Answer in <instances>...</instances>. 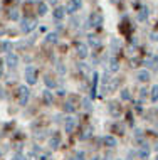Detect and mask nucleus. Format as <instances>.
<instances>
[{
	"instance_id": "34",
	"label": "nucleus",
	"mask_w": 158,
	"mask_h": 160,
	"mask_svg": "<svg viewBox=\"0 0 158 160\" xmlns=\"http://www.w3.org/2000/svg\"><path fill=\"white\" fill-rule=\"evenodd\" d=\"M101 81H103V86L106 88V84L109 83V76H108V74H106V72H104V74H103V79H101Z\"/></svg>"
},
{
	"instance_id": "19",
	"label": "nucleus",
	"mask_w": 158,
	"mask_h": 160,
	"mask_svg": "<svg viewBox=\"0 0 158 160\" xmlns=\"http://www.w3.org/2000/svg\"><path fill=\"white\" fill-rule=\"evenodd\" d=\"M44 83H45V86H47V89H54L55 86H57V83H55V81L52 79V78H50L49 74L45 76V79H44Z\"/></svg>"
},
{
	"instance_id": "32",
	"label": "nucleus",
	"mask_w": 158,
	"mask_h": 160,
	"mask_svg": "<svg viewBox=\"0 0 158 160\" xmlns=\"http://www.w3.org/2000/svg\"><path fill=\"white\" fill-rule=\"evenodd\" d=\"M111 47H113V51L116 52V51H118V47H119V44H118V39H113V42H111Z\"/></svg>"
},
{
	"instance_id": "42",
	"label": "nucleus",
	"mask_w": 158,
	"mask_h": 160,
	"mask_svg": "<svg viewBox=\"0 0 158 160\" xmlns=\"http://www.w3.org/2000/svg\"><path fill=\"white\" fill-rule=\"evenodd\" d=\"M93 160H98V157H94V158H93Z\"/></svg>"
},
{
	"instance_id": "38",
	"label": "nucleus",
	"mask_w": 158,
	"mask_h": 160,
	"mask_svg": "<svg viewBox=\"0 0 158 160\" xmlns=\"http://www.w3.org/2000/svg\"><path fill=\"white\" fill-rule=\"evenodd\" d=\"M104 160H111V153H108V155H104Z\"/></svg>"
},
{
	"instance_id": "23",
	"label": "nucleus",
	"mask_w": 158,
	"mask_h": 160,
	"mask_svg": "<svg viewBox=\"0 0 158 160\" xmlns=\"http://www.w3.org/2000/svg\"><path fill=\"white\" fill-rule=\"evenodd\" d=\"M83 106L86 111H91L93 110V105H91V98H84L83 99Z\"/></svg>"
},
{
	"instance_id": "40",
	"label": "nucleus",
	"mask_w": 158,
	"mask_h": 160,
	"mask_svg": "<svg viewBox=\"0 0 158 160\" xmlns=\"http://www.w3.org/2000/svg\"><path fill=\"white\" fill-rule=\"evenodd\" d=\"M111 2H113V3H116V2H121V0H111Z\"/></svg>"
},
{
	"instance_id": "37",
	"label": "nucleus",
	"mask_w": 158,
	"mask_h": 160,
	"mask_svg": "<svg viewBox=\"0 0 158 160\" xmlns=\"http://www.w3.org/2000/svg\"><path fill=\"white\" fill-rule=\"evenodd\" d=\"M49 3H52V5H55V3H57V0H47Z\"/></svg>"
},
{
	"instance_id": "22",
	"label": "nucleus",
	"mask_w": 158,
	"mask_h": 160,
	"mask_svg": "<svg viewBox=\"0 0 158 160\" xmlns=\"http://www.w3.org/2000/svg\"><path fill=\"white\" fill-rule=\"evenodd\" d=\"M98 93V74L94 72V81H93V89H91V98H94Z\"/></svg>"
},
{
	"instance_id": "27",
	"label": "nucleus",
	"mask_w": 158,
	"mask_h": 160,
	"mask_svg": "<svg viewBox=\"0 0 158 160\" xmlns=\"http://www.w3.org/2000/svg\"><path fill=\"white\" fill-rule=\"evenodd\" d=\"M148 93H150V91H148L146 88H141V89H140V99H141V101H145V98L148 96Z\"/></svg>"
},
{
	"instance_id": "33",
	"label": "nucleus",
	"mask_w": 158,
	"mask_h": 160,
	"mask_svg": "<svg viewBox=\"0 0 158 160\" xmlns=\"http://www.w3.org/2000/svg\"><path fill=\"white\" fill-rule=\"evenodd\" d=\"M150 39L153 42H158V31H155V32H151L150 34Z\"/></svg>"
},
{
	"instance_id": "44",
	"label": "nucleus",
	"mask_w": 158,
	"mask_h": 160,
	"mask_svg": "<svg viewBox=\"0 0 158 160\" xmlns=\"http://www.w3.org/2000/svg\"><path fill=\"white\" fill-rule=\"evenodd\" d=\"M156 160H158V157H156Z\"/></svg>"
},
{
	"instance_id": "14",
	"label": "nucleus",
	"mask_w": 158,
	"mask_h": 160,
	"mask_svg": "<svg viewBox=\"0 0 158 160\" xmlns=\"http://www.w3.org/2000/svg\"><path fill=\"white\" fill-rule=\"evenodd\" d=\"M146 64L150 66V69H151V71H155V72H156V71H158V54L151 56V58L146 61Z\"/></svg>"
},
{
	"instance_id": "5",
	"label": "nucleus",
	"mask_w": 158,
	"mask_h": 160,
	"mask_svg": "<svg viewBox=\"0 0 158 160\" xmlns=\"http://www.w3.org/2000/svg\"><path fill=\"white\" fill-rule=\"evenodd\" d=\"M83 7V0H69L66 3V14H76Z\"/></svg>"
},
{
	"instance_id": "30",
	"label": "nucleus",
	"mask_w": 158,
	"mask_h": 160,
	"mask_svg": "<svg viewBox=\"0 0 158 160\" xmlns=\"http://www.w3.org/2000/svg\"><path fill=\"white\" fill-rule=\"evenodd\" d=\"M118 81H119L118 78H114V79H113V83H111V86H109V88H108L109 91H114V89L118 88Z\"/></svg>"
},
{
	"instance_id": "26",
	"label": "nucleus",
	"mask_w": 158,
	"mask_h": 160,
	"mask_svg": "<svg viewBox=\"0 0 158 160\" xmlns=\"http://www.w3.org/2000/svg\"><path fill=\"white\" fill-rule=\"evenodd\" d=\"M47 42H52V44H55V42H57V34L55 32H52V34H47Z\"/></svg>"
},
{
	"instance_id": "25",
	"label": "nucleus",
	"mask_w": 158,
	"mask_h": 160,
	"mask_svg": "<svg viewBox=\"0 0 158 160\" xmlns=\"http://www.w3.org/2000/svg\"><path fill=\"white\" fill-rule=\"evenodd\" d=\"M121 99H123V101H130V99H131V94H130L128 89H123V91H121Z\"/></svg>"
},
{
	"instance_id": "7",
	"label": "nucleus",
	"mask_w": 158,
	"mask_h": 160,
	"mask_svg": "<svg viewBox=\"0 0 158 160\" xmlns=\"http://www.w3.org/2000/svg\"><path fill=\"white\" fill-rule=\"evenodd\" d=\"M5 62L10 69H14V68L19 66V58H17V54H14V52H8L7 58H5Z\"/></svg>"
},
{
	"instance_id": "31",
	"label": "nucleus",
	"mask_w": 158,
	"mask_h": 160,
	"mask_svg": "<svg viewBox=\"0 0 158 160\" xmlns=\"http://www.w3.org/2000/svg\"><path fill=\"white\" fill-rule=\"evenodd\" d=\"M8 19L17 20V19H19V12H17V10H10V14H8Z\"/></svg>"
},
{
	"instance_id": "15",
	"label": "nucleus",
	"mask_w": 158,
	"mask_h": 160,
	"mask_svg": "<svg viewBox=\"0 0 158 160\" xmlns=\"http://www.w3.org/2000/svg\"><path fill=\"white\" fill-rule=\"evenodd\" d=\"M148 15H150L148 8L146 7H141V8H140V12H138V20H140V22H145V20L148 19Z\"/></svg>"
},
{
	"instance_id": "9",
	"label": "nucleus",
	"mask_w": 158,
	"mask_h": 160,
	"mask_svg": "<svg viewBox=\"0 0 158 160\" xmlns=\"http://www.w3.org/2000/svg\"><path fill=\"white\" fill-rule=\"evenodd\" d=\"M108 66H109V68H108L109 72H118V71H119V59L116 58V56H111Z\"/></svg>"
},
{
	"instance_id": "3",
	"label": "nucleus",
	"mask_w": 158,
	"mask_h": 160,
	"mask_svg": "<svg viewBox=\"0 0 158 160\" xmlns=\"http://www.w3.org/2000/svg\"><path fill=\"white\" fill-rule=\"evenodd\" d=\"M36 27H37V22L34 19H22V22H20V31H22L24 34L32 32Z\"/></svg>"
},
{
	"instance_id": "17",
	"label": "nucleus",
	"mask_w": 158,
	"mask_h": 160,
	"mask_svg": "<svg viewBox=\"0 0 158 160\" xmlns=\"http://www.w3.org/2000/svg\"><path fill=\"white\" fill-rule=\"evenodd\" d=\"M148 157H150V147H148V145H143L141 150H140V158H141V160H146Z\"/></svg>"
},
{
	"instance_id": "35",
	"label": "nucleus",
	"mask_w": 158,
	"mask_h": 160,
	"mask_svg": "<svg viewBox=\"0 0 158 160\" xmlns=\"http://www.w3.org/2000/svg\"><path fill=\"white\" fill-rule=\"evenodd\" d=\"M74 160H84V152H78L76 157H74Z\"/></svg>"
},
{
	"instance_id": "2",
	"label": "nucleus",
	"mask_w": 158,
	"mask_h": 160,
	"mask_svg": "<svg viewBox=\"0 0 158 160\" xmlns=\"http://www.w3.org/2000/svg\"><path fill=\"white\" fill-rule=\"evenodd\" d=\"M29 98H31V89H29L25 84L19 86V105L25 106V105H27V101H29Z\"/></svg>"
},
{
	"instance_id": "6",
	"label": "nucleus",
	"mask_w": 158,
	"mask_h": 160,
	"mask_svg": "<svg viewBox=\"0 0 158 160\" xmlns=\"http://www.w3.org/2000/svg\"><path fill=\"white\" fill-rule=\"evenodd\" d=\"M76 118H72V116H66V122H64V130H66V133H72L76 128Z\"/></svg>"
},
{
	"instance_id": "12",
	"label": "nucleus",
	"mask_w": 158,
	"mask_h": 160,
	"mask_svg": "<svg viewBox=\"0 0 158 160\" xmlns=\"http://www.w3.org/2000/svg\"><path fill=\"white\" fill-rule=\"evenodd\" d=\"M52 15H54L55 20H62L64 17H66V7H55Z\"/></svg>"
},
{
	"instance_id": "39",
	"label": "nucleus",
	"mask_w": 158,
	"mask_h": 160,
	"mask_svg": "<svg viewBox=\"0 0 158 160\" xmlns=\"http://www.w3.org/2000/svg\"><path fill=\"white\" fill-rule=\"evenodd\" d=\"M17 160H25V158H24V155H17Z\"/></svg>"
},
{
	"instance_id": "20",
	"label": "nucleus",
	"mask_w": 158,
	"mask_h": 160,
	"mask_svg": "<svg viewBox=\"0 0 158 160\" xmlns=\"http://www.w3.org/2000/svg\"><path fill=\"white\" fill-rule=\"evenodd\" d=\"M52 99H54V96H52V93H50V89H45V91H44V101H45V105H52Z\"/></svg>"
},
{
	"instance_id": "8",
	"label": "nucleus",
	"mask_w": 158,
	"mask_h": 160,
	"mask_svg": "<svg viewBox=\"0 0 158 160\" xmlns=\"http://www.w3.org/2000/svg\"><path fill=\"white\" fill-rule=\"evenodd\" d=\"M76 54H78L79 59H86L88 54H89L88 46H86V44H78V46H76Z\"/></svg>"
},
{
	"instance_id": "43",
	"label": "nucleus",
	"mask_w": 158,
	"mask_h": 160,
	"mask_svg": "<svg viewBox=\"0 0 158 160\" xmlns=\"http://www.w3.org/2000/svg\"><path fill=\"white\" fill-rule=\"evenodd\" d=\"M0 64H2V61H0Z\"/></svg>"
},
{
	"instance_id": "41",
	"label": "nucleus",
	"mask_w": 158,
	"mask_h": 160,
	"mask_svg": "<svg viewBox=\"0 0 158 160\" xmlns=\"http://www.w3.org/2000/svg\"><path fill=\"white\" fill-rule=\"evenodd\" d=\"M155 148H156V150H158V143H156V147H155Z\"/></svg>"
},
{
	"instance_id": "18",
	"label": "nucleus",
	"mask_w": 158,
	"mask_h": 160,
	"mask_svg": "<svg viewBox=\"0 0 158 160\" xmlns=\"http://www.w3.org/2000/svg\"><path fill=\"white\" fill-rule=\"evenodd\" d=\"M150 99H151L153 103L158 101V84H155V86L150 89Z\"/></svg>"
},
{
	"instance_id": "10",
	"label": "nucleus",
	"mask_w": 158,
	"mask_h": 160,
	"mask_svg": "<svg viewBox=\"0 0 158 160\" xmlns=\"http://www.w3.org/2000/svg\"><path fill=\"white\" fill-rule=\"evenodd\" d=\"M136 79H138L140 83H148V81H150V71H146V69H140V71L136 72Z\"/></svg>"
},
{
	"instance_id": "11",
	"label": "nucleus",
	"mask_w": 158,
	"mask_h": 160,
	"mask_svg": "<svg viewBox=\"0 0 158 160\" xmlns=\"http://www.w3.org/2000/svg\"><path fill=\"white\" fill-rule=\"evenodd\" d=\"M109 113H111V116H114V118H119V115H121V108H119V103H116V101L109 103Z\"/></svg>"
},
{
	"instance_id": "28",
	"label": "nucleus",
	"mask_w": 158,
	"mask_h": 160,
	"mask_svg": "<svg viewBox=\"0 0 158 160\" xmlns=\"http://www.w3.org/2000/svg\"><path fill=\"white\" fill-rule=\"evenodd\" d=\"M89 135H91V127H88L86 130H84V132H83V135H81L79 138H81V140H86V138H88Z\"/></svg>"
},
{
	"instance_id": "1",
	"label": "nucleus",
	"mask_w": 158,
	"mask_h": 160,
	"mask_svg": "<svg viewBox=\"0 0 158 160\" xmlns=\"http://www.w3.org/2000/svg\"><path fill=\"white\" fill-rule=\"evenodd\" d=\"M25 83H27L29 86H34L37 83V71H36V68L34 66H29V68H25Z\"/></svg>"
},
{
	"instance_id": "16",
	"label": "nucleus",
	"mask_w": 158,
	"mask_h": 160,
	"mask_svg": "<svg viewBox=\"0 0 158 160\" xmlns=\"http://www.w3.org/2000/svg\"><path fill=\"white\" fill-rule=\"evenodd\" d=\"M37 14H39V17H44L45 14H47V3L39 2V5H37Z\"/></svg>"
},
{
	"instance_id": "21",
	"label": "nucleus",
	"mask_w": 158,
	"mask_h": 160,
	"mask_svg": "<svg viewBox=\"0 0 158 160\" xmlns=\"http://www.w3.org/2000/svg\"><path fill=\"white\" fill-rule=\"evenodd\" d=\"M49 145H50V148H52V150L57 148V147H59V137H57V135H54V137L49 140Z\"/></svg>"
},
{
	"instance_id": "13",
	"label": "nucleus",
	"mask_w": 158,
	"mask_h": 160,
	"mask_svg": "<svg viewBox=\"0 0 158 160\" xmlns=\"http://www.w3.org/2000/svg\"><path fill=\"white\" fill-rule=\"evenodd\" d=\"M103 143H104V147H108V148H114V147L118 145V140H116L114 137L108 135V137L103 138Z\"/></svg>"
},
{
	"instance_id": "4",
	"label": "nucleus",
	"mask_w": 158,
	"mask_h": 160,
	"mask_svg": "<svg viewBox=\"0 0 158 160\" xmlns=\"http://www.w3.org/2000/svg\"><path fill=\"white\" fill-rule=\"evenodd\" d=\"M103 20H104V17L101 12H93L91 17H89V27H101Z\"/></svg>"
},
{
	"instance_id": "29",
	"label": "nucleus",
	"mask_w": 158,
	"mask_h": 160,
	"mask_svg": "<svg viewBox=\"0 0 158 160\" xmlns=\"http://www.w3.org/2000/svg\"><path fill=\"white\" fill-rule=\"evenodd\" d=\"M88 39H89V44H91V46H99V41H98L96 36H89Z\"/></svg>"
},
{
	"instance_id": "36",
	"label": "nucleus",
	"mask_w": 158,
	"mask_h": 160,
	"mask_svg": "<svg viewBox=\"0 0 158 160\" xmlns=\"http://www.w3.org/2000/svg\"><path fill=\"white\" fill-rule=\"evenodd\" d=\"M3 51H5V52L10 51V42H3Z\"/></svg>"
},
{
	"instance_id": "24",
	"label": "nucleus",
	"mask_w": 158,
	"mask_h": 160,
	"mask_svg": "<svg viewBox=\"0 0 158 160\" xmlns=\"http://www.w3.org/2000/svg\"><path fill=\"white\" fill-rule=\"evenodd\" d=\"M64 108H66L67 113H74V111H76V106H74V103H72V101H66Z\"/></svg>"
}]
</instances>
